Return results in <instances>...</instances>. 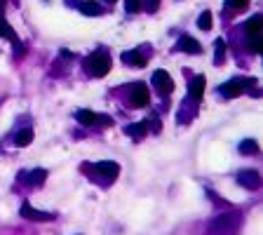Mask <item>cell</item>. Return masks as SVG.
I'll return each instance as SVG.
<instances>
[{"label":"cell","instance_id":"6da1fadb","mask_svg":"<svg viewBox=\"0 0 263 235\" xmlns=\"http://www.w3.org/2000/svg\"><path fill=\"white\" fill-rule=\"evenodd\" d=\"M85 71L94 75V78H104L106 73L110 71V59L108 55H104V52H97V55H90L85 59Z\"/></svg>","mask_w":263,"mask_h":235},{"label":"cell","instance_id":"7a4b0ae2","mask_svg":"<svg viewBox=\"0 0 263 235\" xmlns=\"http://www.w3.org/2000/svg\"><path fill=\"white\" fill-rule=\"evenodd\" d=\"M237 224H240V217L237 214H221L218 219H214V224H211V233L214 235H230L237 231Z\"/></svg>","mask_w":263,"mask_h":235},{"label":"cell","instance_id":"3957f363","mask_svg":"<svg viewBox=\"0 0 263 235\" xmlns=\"http://www.w3.org/2000/svg\"><path fill=\"white\" fill-rule=\"evenodd\" d=\"M254 82H256L254 78H235V80H228L226 85H221L218 92H221L223 97H228V99H233V97H237V94H242L247 87H252Z\"/></svg>","mask_w":263,"mask_h":235},{"label":"cell","instance_id":"277c9868","mask_svg":"<svg viewBox=\"0 0 263 235\" xmlns=\"http://www.w3.org/2000/svg\"><path fill=\"white\" fill-rule=\"evenodd\" d=\"M153 85L160 94H169V92L174 90V80L167 71H155L153 73Z\"/></svg>","mask_w":263,"mask_h":235},{"label":"cell","instance_id":"5b68a950","mask_svg":"<svg viewBox=\"0 0 263 235\" xmlns=\"http://www.w3.org/2000/svg\"><path fill=\"white\" fill-rule=\"evenodd\" d=\"M237 183L245 186V188H249V190H256L261 186V174L256 172V170H245V172L237 174Z\"/></svg>","mask_w":263,"mask_h":235},{"label":"cell","instance_id":"8992f818","mask_svg":"<svg viewBox=\"0 0 263 235\" xmlns=\"http://www.w3.org/2000/svg\"><path fill=\"white\" fill-rule=\"evenodd\" d=\"M129 99H132V106H136V109H144V106H148V87L146 85H141V82H136L134 87H132V94H129Z\"/></svg>","mask_w":263,"mask_h":235},{"label":"cell","instance_id":"52a82bcc","mask_svg":"<svg viewBox=\"0 0 263 235\" xmlns=\"http://www.w3.org/2000/svg\"><path fill=\"white\" fill-rule=\"evenodd\" d=\"M21 217L24 219H31V221H52V214H43V212H38V209L31 207V202H24L21 205Z\"/></svg>","mask_w":263,"mask_h":235},{"label":"cell","instance_id":"ba28073f","mask_svg":"<svg viewBox=\"0 0 263 235\" xmlns=\"http://www.w3.org/2000/svg\"><path fill=\"white\" fill-rule=\"evenodd\" d=\"M94 170H97V172H101L104 176H108V179L113 181L120 174V165L118 163H110V160H104V163L94 165Z\"/></svg>","mask_w":263,"mask_h":235},{"label":"cell","instance_id":"9c48e42d","mask_svg":"<svg viewBox=\"0 0 263 235\" xmlns=\"http://www.w3.org/2000/svg\"><path fill=\"white\" fill-rule=\"evenodd\" d=\"M179 50H181V52H188V55H200V52H202V45H200L195 38L183 36L181 40H179Z\"/></svg>","mask_w":263,"mask_h":235},{"label":"cell","instance_id":"30bf717a","mask_svg":"<svg viewBox=\"0 0 263 235\" xmlns=\"http://www.w3.org/2000/svg\"><path fill=\"white\" fill-rule=\"evenodd\" d=\"M47 172L45 170H33V172H21V181L28 183V186H40L45 181Z\"/></svg>","mask_w":263,"mask_h":235},{"label":"cell","instance_id":"8fae6325","mask_svg":"<svg viewBox=\"0 0 263 235\" xmlns=\"http://www.w3.org/2000/svg\"><path fill=\"white\" fill-rule=\"evenodd\" d=\"M261 24H263V17H261V14H254V17L247 21V26H245L247 36H249V38L261 36Z\"/></svg>","mask_w":263,"mask_h":235},{"label":"cell","instance_id":"7c38bea8","mask_svg":"<svg viewBox=\"0 0 263 235\" xmlns=\"http://www.w3.org/2000/svg\"><path fill=\"white\" fill-rule=\"evenodd\" d=\"M202 94H205V75H195L191 82V97L195 101H200Z\"/></svg>","mask_w":263,"mask_h":235},{"label":"cell","instance_id":"4fadbf2b","mask_svg":"<svg viewBox=\"0 0 263 235\" xmlns=\"http://www.w3.org/2000/svg\"><path fill=\"white\" fill-rule=\"evenodd\" d=\"M75 120L85 127H92L94 122H97V113H94V111H87V109H80L78 113H75Z\"/></svg>","mask_w":263,"mask_h":235},{"label":"cell","instance_id":"5bb4252c","mask_svg":"<svg viewBox=\"0 0 263 235\" xmlns=\"http://www.w3.org/2000/svg\"><path fill=\"white\" fill-rule=\"evenodd\" d=\"M122 61L129 63V66H136V68H144L146 66V59L139 55V52H134V50H132V52H125V55H122Z\"/></svg>","mask_w":263,"mask_h":235},{"label":"cell","instance_id":"9a60e30c","mask_svg":"<svg viewBox=\"0 0 263 235\" xmlns=\"http://www.w3.org/2000/svg\"><path fill=\"white\" fill-rule=\"evenodd\" d=\"M80 12L87 17H97V14H101V5L94 0H85V2H80Z\"/></svg>","mask_w":263,"mask_h":235},{"label":"cell","instance_id":"2e32d148","mask_svg":"<svg viewBox=\"0 0 263 235\" xmlns=\"http://www.w3.org/2000/svg\"><path fill=\"white\" fill-rule=\"evenodd\" d=\"M146 129H148V122H136V125L125 127V134L134 136V139H141V136H146Z\"/></svg>","mask_w":263,"mask_h":235},{"label":"cell","instance_id":"e0dca14e","mask_svg":"<svg viewBox=\"0 0 263 235\" xmlns=\"http://www.w3.org/2000/svg\"><path fill=\"white\" fill-rule=\"evenodd\" d=\"M240 153L242 155H256L259 153V144H256V139H245V141H240Z\"/></svg>","mask_w":263,"mask_h":235},{"label":"cell","instance_id":"ac0fdd59","mask_svg":"<svg viewBox=\"0 0 263 235\" xmlns=\"http://www.w3.org/2000/svg\"><path fill=\"white\" fill-rule=\"evenodd\" d=\"M31 141H33V132H31V129H19L17 132V136H14V144L19 146V148H24V146H28L31 144Z\"/></svg>","mask_w":263,"mask_h":235},{"label":"cell","instance_id":"d6986e66","mask_svg":"<svg viewBox=\"0 0 263 235\" xmlns=\"http://www.w3.org/2000/svg\"><path fill=\"white\" fill-rule=\"evenodd\" d=\"M214 47H216V50H214V63L221 66V63H223V57H226V40H223V38H218Z\"/></svg>","mask_w":263,"mask_h":235},{"label":"cell","instance_id":"ffe728a7","mask_svg":"<svg viewBox=\"0 0 263 235\" xmlns=\"http://www.w3.org/2000/svg\"><path fill=\"white\" fill-rule=\"evenodd\" d=\"M0 36L7 38V40H14V43H17V33L12 31V26H9V24H7V21H5L2 17H0Z\"/></svg>","mask_w":263,"mask_h":235},{"label":"cell","instance_id":"44dd1931","mask_svg":"<svg viewBox=\"0 0 263 235\" xmlns=\"http://www.w3.org/2000/svg\"><path fill=\"white\" fill-rule=\"evenodd\" d=\"M198 26L202 28V31H209V28H211V12H202V14H200Z\"/></svg>","mask_w":263,"mask_h":235},{"label":"cell","instance_id":"7402d4cb","mask_svg":"<svg viewBox=\"0 0 263 235\" xmlns=\"http://www.w3.org/2000/svg\"><path fill=\"white\" fill-rule=\"evenodd\" d=\"M226 5L230 9H235V12H240V9L249 7V0H226Z\"/></svg>","mask_w":263,"mask_h":235},{"label":"cell","instance_id":"603a6c76","mask_svg":"<svg viewBox=\"0 0 263 235\" xmlns=\"http://www.w3.org/2000/svg\"><path fill=\"white\" fill-rule=\"evenodd\" d=\"M249 50H252V52H256V55H259V52H261V50H263L261 36H256V38H249Z\"/></svg>","mask_w":263,"mask_h":235},{"label":"cell","instance_id":"cb8c5ba5","mask_svg":"<svg viewBox=\"0 0 263 235\" xmlns=\"http://www.w3.org/2000/svg\"><path fill=\"white\" fill-rule=\"evenodd\" d=\"M125 7H127V12H139L141 9V0H125Z\"/></svg>","mask_w":263,"mask_h":235},{"label":"cell","instance_id":"d4e9b609","mask_svg":"<svg viewBox=\"0 0 263 235\" xmlns=\"http://www.w3.org/2000/svg\"><path fill=\"white\" fill-rule=\"evenodd\" d=\"M94 125H99V127H108V125H113V120H110L108 116H97V122Z\"/></svg>","mask_w":263,"mask_h":235},{"label":"cell","instance_id":"484cf974","mask_svg":"<svg viewBox=\"0 0 263 235\" xmlns=\"http://www.w3.org/2000/svg\"><path fill=\"white\" fill-rule=\"evenodd\" d=\"M158 7H160V0H146V9L148 12H158Z\"/></svg>","mask_w":263,"mask_h":235},{"label":"cell","instance_id":"4316f807","mask_svg":"<svg viewBox=\"0 0 263 235\" xmlns=\"http://www.w3.org/2000/svg\"><path fill=\"white\" fill-rule=\"evenodd\" d=\"M0 5H5V0H0Z\"/></svg>","mask_w":263,"mask_h":235},{"label":"cell","instance_id":"83f0119b","mask_svg":"<svg viewBox=\"0 0 263 235\" xmlns=\"http://www.w3.org/2000/svg\"><path fill=\"white\" fill-rule=\"evenodd\" d=\"M106 2H115V0H106Z\"/></svg>","mask_w":263,"mask_h":235}]
</instances>
